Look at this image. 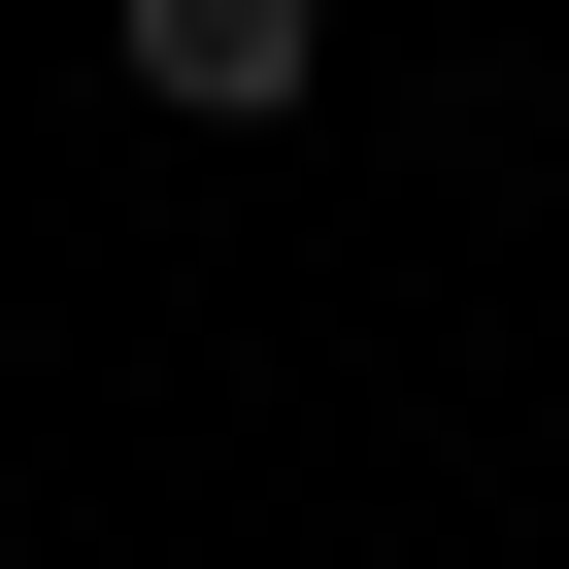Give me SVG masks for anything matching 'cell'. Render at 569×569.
<instances>
[{"label":"cell","mask_w":569,"mask_h":569,"mask_svg":"<svg viewBox=\"0 0 569 569\" xmlns=\"http://www.w3.org/2000/svg\"><path fill=\"white\" fill-rule=\"evenodd\" d=\"M101 68H134L168 134H302V101H336V0H101Z\"/></svg>","instance_id":"cell-1"}]
</instances>
